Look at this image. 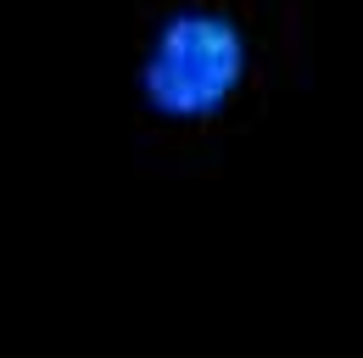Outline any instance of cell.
<instances>
[{
  "label": "cell",
  "instance_id": "cell-1",
  "mask_svg": "<svg viewBox=\"0 0 363 358\" xmlns=\"http://www.w3.org/2000/svg\"><path fill=\"white\" fill-rule=\"evenodd\" d=\"M302 0H140L123 45L129 146L145 179H218L229 146L302 79Z\"/></svg>",
  "mask_w": 363,
  "mask_h": 358
}]
</instances>
